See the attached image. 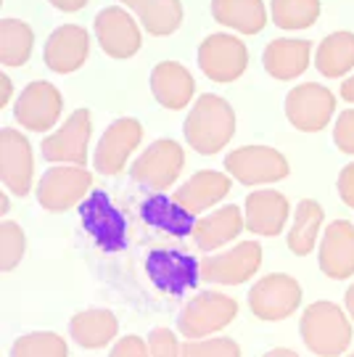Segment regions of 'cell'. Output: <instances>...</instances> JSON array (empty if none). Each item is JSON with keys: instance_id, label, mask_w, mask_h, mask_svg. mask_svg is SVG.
Here are the masks:
<instances>
[{"instance_id": "cell-1", "label": "cell", "mask_w": 354, "mask_h": 357, "mask_svg": "<svg viewBox=\"0 0 354 357\" xmlns=\"http://www.w3.org/2000/svg\"><path fill=\"white\" fill-rule=\"evenodd\" d=\"M236 132V112L225 98H220L215 93H203L190 109L185 119V141L193 146V151L212 156Z\"/></svg>"}, {"instance_id": "cell-2", "label": "cell", "mask_w": 354, "mask_h": 357, "mask_svg": "<svg viewBox=\"0 0 354 357\" xmlns=\"http://www.w3.org/2000/svg\"><path fill=\"white\" fill-rule=\"evenodd\" d=\"M304 347L317 357H339L352 342V323L333 302H315L304 310L299 323Z\"/></svg>"}, {"instance_id": "cell-3", "label": "cell", "mask_w": 354, "mask_h": 357, "mask_svg": "<svg viewBox=\"0 0 354 357\" xmlns=\"http://www.w3.org/2000/svg\"><path fill=\"white\" fill-rule=\"evenodd\" d=\"M236 315H238V302L233 296L203 291L196 294L188 305L183 307V312L177 318V328L188 339H201V336L222 331L225 326L233 323Z\"/></svg>"}, {"instance_id": "cell-4", "label": "cell", "mask_w": 354, "mask_h": 357, "mask_svg": "<svg viewBox=\"0 0 354 357\" xmlns=\"http://www.w3.org/2000/svg\"><path fill=\"white\" fill-rule=\"evenodd\" d=\"M146 273L159 291L169 296H183L196 289L201 278V262L177 249H151L146 257Z\"/></svg>"}, {"instance_id": "cell-5", "label": "cell", "mask_w": 354, "mask_h": 357, "mask_svg": "<svg viewBox=\"0 0 354 357\" xmlns=\"http://www.w3.org/2000/svg\"><path fill=\"white\" fill-rule=\"evenodd\" d=\"M79 217H82V228L88 230V236L95 241L103 252H122L127 243V225L122 212L109 199V193L93 191L79 204Z\"/></svg>"}, {"instance_id": "cell-6", "label": "cell", "mask_w": 354, "mask_h": 357, "mask_svg": "<svg viewBox=\"0 0 354 357\" xmlns=\"http://www.w3.org/2000/svg\"><path fill=\"white\" fill-rule=\"evenodd\" d=\"M225 169L243 185H262L288 178V159L267 146H243L225 156Z\"/></svg>"}, {"instance_id": "cell-7", "label": "cell", "mask_w": 354, "mask_h": 357, "mask_svg": "<svg viewBox=\"0 0 354 357\" xmlns=\"http://www.w3.org/2000/svg\"><path fill=\"white\" fill-rule=\"evenodd\" d=\"M183 165H185L183 146L169 141V138H162V141L151 143L135 159V165H132V180L140 183L143 188H148V191H164V188H169L180 178Z\"/></svg>"}, {"instance_id": "cell-8", "label": "cell", "mask_w": 354, "mask_h": 357, "mask_svg": "<svg viewBox=\"0 0 354 357\" xmlns=\"http://www.w3.org/2000/svg\"><path fill=\"white\" fill-rule=\"evenodd\" d=\"M302 305V286L291 275H265L252 286L249 291V307L259 320L275 323V320L288 318Z\"/></svg>"}, {"instance_id": "cell-9", "label": "cell", "mask_w": 354, "mask_h": 357, "mask_svg": "<svg viewBox=\"0 0 354 357\" xmlns=\"http://www.w3.org/2000/svg\"><path fill=\"white\" fill-rule=\"evenodd\" d=\"M199 66L212 82H233L249 66V51L233 35H209L199 48Z\"/></svg>"}, {"instance_id": "cell-10", "label": "cell", "mask_w": 354, "mask_h": 357, "mask_svg": "<svg viewBox=\"0 0 354 357\" xmlns=\"http://www.w3.org/2000/svg\"><path fill=\"white\" fill-rule=\"evenodd\" d=\"M93 175L85 167H53L38 185V202L48 212H66L75 204H82V196L90 191Z\"/></svg>"}, {"instance_id": "cell-11", "label": "cell", "mask_w": 354, "mask_h": 357, "mask_svg": "<svg viewBox=\"0 0 354 357\" xmlns=\"http://www.w3.org/2000/svg\"><path fill=\"white\" fill-rule=\"evenodd\" d=\"M336 112V98L328 88L307 82L296 85L286 98V116L296 130L302 132H317L330 122Z\"/></svg>"}, {"instance_id": "cell-12", "label": "cell", "mask_w": 354, "mask_h": 357, "mask_svg": "<svg viewBox=\"0 0 354 357\" xmlns=\"http://www.w3.org/2000/svg\"><path fill=\"white\" fill-rule=\"evenodd\" d=\"M262 265V246L256 241H243L225 255H212L201 262V278L209 283L238 286L246 283Z\"/></svg>"}, {"instance_id": "cell-13", "label": "cell", "mask_w": 354, "mask_h": 357, "mask_svg": "<svg viewBox=\"0 0 354 357\" xmlns=\"http://www.w3.org/2000/svg\"><path fill=\"white\" fill-rule=\"evenodd\" d=\"M61 109V93L53 88L51 82H32V85H26L22 90L19 101L13 106V116H16V122L22 128L45 132V130H51L59 122Z\"/></svg>"}, {"instance_id": "cell-14", "label": "cell", "mask_w": 354, "mask_h": 357, "mask_svg": "<svg viewBox=\"0 0 354 357\" xmlns=\"http://www.w3.org/2000/svg\"><path fill=\"white\" fill-rule=\"evenodd\" d=\"M0 178L13 196H26L32 188V149L19 130H0Z\"/></svg>"}, {"instance_id": "cell-15", "label": "cell", "mask_w": 354, "mask_h": 357, "mask_svg": "<svg viewBox=\"0 0 354 357\" xmlns=\"http://www.w3.org/2000/svg\"><path fill=\"white\" fill-rule=\"evenodd\" d=\"M88 141H90V112L88 109H77L59 132H53V135H48L43 141V156L48 162H63V165L85 167V162H88Z\"/></svg>"}, {"instance_id": "cell-16", "label": "cell", "mask_w": 354, "mask_h": 357, "mask_svg": "<svg viewBox=\"0 0 354 357\" xmlns=\"http://www.w3.org/2000/svg\"><path fill=\"white\" fill-rule=\"evenodd\" d=\"M143 138V128L138 119L122 116L109 125V130L101 135L95 146V167L101 175H116L125 167L127 156L135 151V146Z\"/></svg>"}, {"instance_id": "cell-17", "label": "cell", "mask_w": 354, "mask_h": 357, "mask_svg": "<svg viewBox=\"0 0 354 357\" xmlns=\"http://www.w3.org/2000/svg\"><path fill=\"white\" fill-rule=\"evenodd\" d=\"M95 35L101 48L111 59H130L140 51V29L135 24V19L122 8H103L95 16Z\"/></svg>"}, {"instance_id": "cell-18", "label": "cell", "mask_w": 354, "mask_h": 357, "mask_svg": "<svg viewBox=\"0 0 354 357\" xmlns=\"http://www.w3.org/2000/svg\"><path fill=\"white\" fill-rule=\"evenodd\" d=\"M320 270L333 278L344 281L354 273V225L346 220L330 222L320 241Z\"/></svg>"}, {"instance_id": "cell-19", "label": "cell", "mask_w": 354, "mask_h": 357, "mask_svg": "<svg viewBox=\"0 0 354 357\" xmlns=\"http://www.w3.org/2000/svg\"><path fill=\"white\" fill-rule=\"evenodd\" d=\"M88 32L77 24H63L45 43V64L59 75H69L88 59Z\"/></svg>"}, {"instance_id": "cell-20", "label": "cell", "mask_w": 354, "mask_h": 357, "mask_svg": "<svg viewBox=\"0 0 354 357\" xmlns=\"http://www.w3.org/2000/svg\"><path fill=\"white\" fill-rule=\"evenodd\" d=\"M230 188H233V183L225 172L203 169V172H196L188 183H183V188H177L172 199L196 215V212H203L209 206L220 204L230 193Z\"/></svg>"}, {"instance_id": "cell-21", "label": "cell", "mask_w": 354, "mask_h": 357, "mask_svg": "<svg viewBox=\"0 0 354 357\" xmlns=\"http://www.w3.org/2000/svg\"><path fill=\"white\" fill-rule=\"evenodd\" d=\"M288 220V199L278 191H254L246 196V228L256 236H278Z\"/></svg>"}, {"instance_id": "cell-22", "label": "cell", "mask_w": 354, "mask_h": 357, "mask_svg": "<svg viewBox=\"0 0 354 357\" xmlns=\"http://www.w3.org/2000/svg\"><path fill=\"white\" fill-rule=\"evenodd\" d=\"M193 77L185 66L175 64V61H162L151 72V90L153 98L162 103L164 109H183L188 106L193 98Z\"/></svg>"}, {"instance_id": "cell-23", "label": "cell", "mask_w": 354, "mask_h": 357, "mask_svg": "<svg viewBox=\"0 0 354 357\" xmlns=\"http://www.w3.org/2000/svg\"><path fill=\"white\" fill-rule=\"evenodd\" d=\"M140 217L151 225V228L167 230L177 238L193 236L196 230V217L188 212L183 204H177L175 199H167L164 193H153L140 204Z\"/></svg>"}, {"instance_id": "cell-24", "label": "cell", "mask_w": 354, "mask_h": 357, "mask_svg": "<svg viewBox=\"0 0 354 357\" xmlns=\"http://www.w3.org/2000/svg\"><path fill=\"white\" fill-rule=\"evenodd\" d=\"M243 222H246V220L240 215V206L228 204L196 222L193 241H196V246L203 249V252H215L217 246L233 241V238L238 236L240 230H243Z\"/></svg>"}, {"instance_id": "cell-25", "label": "cell", "mask_w": 354, "mask_h": 357, "mask_svg": "<svg viewBox=\"0 0 354 357\" xmlns=\"http://www.w3.org/2000/svg\"><path fill=\"white\" fill-rule=\"evenodd\" d=\"M312 45L307 40H272L265 48V69L275 79H296L309 66Z\"/></svg>"}, {"instance_id": "cell-26", "label": "cell", "mask_w": 354, "mask_h": 357, "mask_svg": "<svg viewBox=\"0 0 354 357\" xmlns=\"http://www.w3.org/2000/svg\"><path fill=\"white\" fill-rule=\"evenodd\" d=\"M119 331V323L116 315L109 310H85V312H77L75 318L69 320V336L75 339L79 347L85 349H101L106 347Z\"/></svg>"}, {"instance_id": "cell-27", "label": "cell", "mask_w": 354, "mask_h": 357, "mask_svg": "<svg viewBox=\"0 0 354 357\" xmlns=\"http://www.w3.org/2000/svg\"><path fill=\"white\" fill-rule=\"evenodd\" d=\"M212 13L220 24L233 26L246 35H256L267 24L262 0H212Z\"/></svg>"}, {"instance_id": "cell-28", "label": "cell", "mask_w": 354, "mask_h": 357, "mask_svg": "<svg viewBox=\"0 0 354 357\" xmlns=\"http://www.w3.org/2000/svg\"><path fill=\"white\" fill-rule=\"evenodd\" d=\"M140 16L143 26L151 35H172L183 24L180 0H122Z\"/></svg>"}, {"instance_id": "cell-29", "label": "cell", "mask_w": 354, "mask_h": 357, "mask_svg": "<svg viewBox=\"0 0 354 357\" xmlns=\"http://www.w3.org/2000/svg\"><path fill=\"white\" fill-rule=\"evenodd\" d=\"M320 225H323V206L312 199H302L293 209V225L288 230V249L293 255L304 257L315 249Z\"/></svg>"}, {"instance_id": "cell-30", "label": "cell", "mask_w": 354, "mask_h": 357, "mask_svg": "<svg viewBox=\"0 0 354 357\" xmlns=\"http://www.w3.org/2000/svg\"><path fill=\"white\" fill-rule=\"evenodd\" d=\"M315 66L325 77H344L354 66V35L333 32L320 43L315 53Z\"/></svg>"}, {"instance_id": "cell-31", "label": "cell", "mask_w": 354, "mask_h": 357, "mask_svg": "<svg viewBox=\"0 0 354 357\" xmlns=\"http://www.w3.org/2000/svg\"><path fill=\"white\" fill-rule=\"evenodd\" d=\"M32 29L19 19H3L0 22V64L22 66L29 61L32 53Z\"/></svg>"}, {"instance_id": "cell-32", "label": "cell", "mask_w": 354, "mask_h": 357, "mask_svg": "<svg viewBox=\"0 0 354 357\" xmlns=\"http://www.w3.org/2000/svg\"><path fill=\"white\" fill-rule=\"evenodd\" d=\"M320 16V0H272V22L280 29L312 26Z\"/></svg>"}, {"instance_id": "cell-33", "label": "cell", "mask_w": 354, "mask_h": 357, "mask_svg": "<svg viewBox=\"0 0 354 357\" xmlns=\"http://www.w3.org/2000/svg\"><path fill=\"white\" fill-rule=\"evenodd\" d=\"M11 357H69V349L59 333L35 331L13 342Z\"/></svg>"}, {"instance_id": "cell-34", "label": "cell", "mask_w": 354, "mask_h": 357, "mask_svg": "<svg viewBox=\"0 0 354 357\" xmlns=\"http://www.w3.org/2000/svg\"><path fill=\"white\" fill-rule=\"evenodd\" d=\"M180 357H240V347L233 339H188L180 347Z\"/></svg>"}, {"instance_id": "cell-35", "label": "cell", "mask_w": 354, "mask_h": 357, "mask_svg": "<svg viewBox=\"0 0 354 357\" xmlns=\"http://www.w3.org/2000/svg\"><path fill=\"white\" fill-rule=\"evenodd\" d=\"M24 255V233L16 222L0 225V268L13 270Z\"/></svg>"}, {"instance_id": "cell-36", "label": "cell", "mask_w": 354, "mask_h": 357, "mask_svg": "<svg viewBox=\"0 0 354 357\" xmlns=\"http://www.w3.org/2000/svg\"><path fill=\"white\" fill-rule=\"evenodd\" d=\"M151 357H180V344L169 328H153L148 336Z\"/></svg>"}, {"instance_id": "cell-37", "label": "cell", "mask_w": 354, "mask_h": 357, "mask_svg": "<svg viewBox=\"0 0 354 357\" xmlns=\"http://www.w3.org/2000/svg\"><path fill=\"white\" fill-rule=\"evenodd\" d=\"M333 141H336V146H339L344 153H354V109L344 112V114L336 119Z\"/></svg>"}, {"instance_id": "cell-38", "label": "cell", "mask_w": 354, "mask_h": 357, "mask_svg": "<svg viewBox=\"0 0 354 357\" xmlns=\"http://www.w3.org/2000/svg\"><path fill=\"white\" fill-rule=\"evenodd\" d=\"M109 357H151V347L146 344L140 336H122Z\"/></svg>"}, {"instance_id": "cell-39", "label": "cell", "mask_w": 354, "mask_h": 357, "mask_svg": "<svg viewBox=\"0 0 354 357\" xmlns=\"http://www.w3.org/2000/svg\"><path fill=\"white\" fill-rule=\"evenodd\" d=\"M339 196L346 206L354 209V162L349 167H344L339 175Z\"/></svg>"}, {"instance_id": "cell-40", "label": "cell", "mask_w": 354, "mask_h": 357, "mask_svg": "<svg viewBox=\"0 0 354 357\" xmlns=\"http://www.w3.org/2000/svg\"><path fill=\"white\" fill-rule=\"evenodd\" d=\"M56 8H61V11H77V8H82L88 0H51Z\"/></svg>"}, {"instance_id": "cell-41", "label": "cell", "mask_w": 354, "mask_h": 357, "mask_svg": "<svg viewBox=\"0 0 354 357\" xmlns=\"http://www.w3.org/2000/svg\"><path fill=\"white\" fill-rule=\"evenodd\" d=\"M341 96L346 98L349 103H354V75L346 79V82H341Z\"/></svg>"}, {"instance_id": "cell-42", "label": "cell", "mask_w": 354, "mask_h": 357, "mask_svg": "<svg viewBox=\"0 0 354 357\" xmlns=\"http://www.w3.org/2000/svg\"><path fill=\"white\" fill-rule=\"evenodd\" d=\"M0 85H3V98H0V106H6V103H8V98H11V79L3 75V77H0Z\"/></svg>"}, {"instance_id": "cell-43", "label": "cell", "mask_w": 354, "mask_h": 357, "mask_svg": "<svg viewBox=\"0 0 354 357\" xmlns=\"http://www.w3.org/2000/svg\"><path fill=\"white\" fill-rule=\"evenodd\" d=\"M265 357H299V355L291 352V349H286V347H278V349H270Z\"/></svg>"}, {"instance_id": "cell-44", "label": "cell", "mask_w": 354, "mask_h": 357, "mask_svg": "<svg viewBox=\"0 0 354 357\" xmlns=\"http://www.w3.org/2000/svg\"><path fill=\"white\" fill-rule=\"evenodd\" d=\"M344 299H346V310H349V315H352V320H354V286L346 291V296H344Z\"/></svg>"}, {"instance_id": "cell-45", "label": "cell", "mask_w": 354, "mask_h": 357, "mask_svg": "<svg viewBox=\"0 0 354 357\" xmlns=\"http://www.w3.org/2000/svg\"><path fill=\"white\" fill-rule=\"evenodd\" d=\"M0 212H3V215H6V212H8V199H6V196H3V199H0Z\"/></svg>"}, {"instance_id": "cell-46", "label": "cell", "mask_w": 354, "mask_h": 357, "mask_svg": "<svg viewBox=\"0 0 354 357\" xmlns=\"http://www.w3.org/2000/svg\"><path fill=\"white\" fill-rule=\"evenodd\" d=\"M349 357H354V352H352V355H349Z\"/></svg>"}]
</instances>
